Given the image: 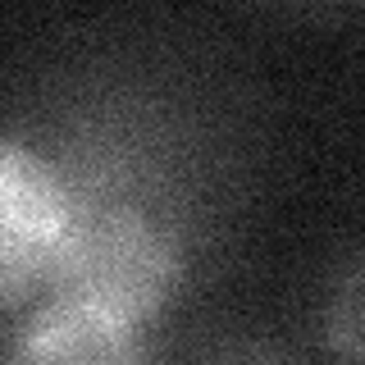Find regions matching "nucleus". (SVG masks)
Segmentation results:
<instances>
[{"label":"nucleus","instance_id":"2","mask_svg":"<svg viewBox=\"0 0 365 365\" xmlns=\"http://www.w3.org/2000/svg\"><path fill=\"white\" fill-rule=\"evenodd\" d=\"M73 228V192L55 160L0 137V311L46 297Z\"/></svg>","mask_w":365,"mask_h":365},{"label":"nucleus","instance_id":"3","mask_svg":"<svg viewBox=\"0 0 365 365\" xmlns=\"http://www.w3.org/2000/svg\"><path fill=\"white\" fill-rule=\"evenodd\" d=\"M142 351L137 329L114 324L110 315L87 311L64 297H41L9 342L14 361H78V365H119Z\"/></svg>","mask_w":365,"mask_h":365},{"label":"nucleus","instance_id":"4","mask_svg":"<svg viewBox=\"0 0 365 365\" xmlns=\"http://www.w3.org/2000/svg\"><path fill=\"white\" fill-rule=\"evenodd\" d=\"M324 342L347 361H365V247L338 269L324 306Z\"/></svg>","mask_w":365,"mask_h":365},{"label":"nucleus","instance_id":"1","mask_svg":"<svg viewBox=\"0 0 365 365\" xmlns=\"http://www.w3.org/2000/svg\"><path fill=\"white\" fill-rule=\"evenodd\" d=\"M182 279V237L133 192L73 201L64 256L46 297H64L142 334Z\"/></svg>","mask_w":365,"mask_h":365}]
</instances>
